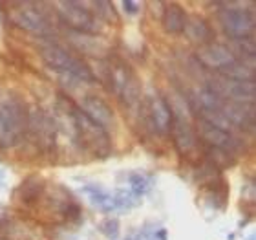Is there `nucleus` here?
<instances>
[{
    "instance_id": "obj_1",
    "label": "nucleus",
    "mask_w": 256,
    "mask_h": 240,
    "mask_svg": "<svg viewBox=\"0 0 256 240\" xmlns=\"http://www.w3.org/2000/svg\"><path fill=\"white\" fill-rule=\"evenodd\" d=\"M59 108L64 125L70 128L68 134L80 149L92 152L96 158H106L112 152V141H110L108 132L92 121L79 107H75L74 103L60 97Z\"/></svg>"
},
{
    "instance_id": "obj_2",
    "label": "nucleus",
    "mask_w": 256,
    "mask_h": 240,
    "mask_svg": "<svg viewBox=\"0 0 256 240\" xmlns=\"http://www.w3.org/2000/svg\"><path fill=\"white\" fill-rule=\"evenodd\" d=\"M28 128L26 105L13 94L0 97V145L13 147Z\"/></svg>"
},
{
    "instance_id": "obj_3",
    "label": "nucleus",
    "mask_w": 256,
    "mask_h": 240,
    "mask_svg": "<svg viewBox=\"0 0 256 240\" xmlns=\"http://www.w3.org/2000/svg\"><path fill=\"white\" fill-rule=\"evenodd\" d=\"M40 57L50 68L57 70L59 74L66 75V77H72L74 81H84V83L94 81V74L84 64V61L74 57L57 44H42L40 46Z\"/></svg>"
},
{
    "instance_id": "obj_4",
    "label": "nucleus",
    "mask_w": 256,
    "mask_h": 240,
    "mask_svg": "<svg viewBox=\"0 0 256 240\" xmlns=\"http://www.w3.org/2000/svg\"><path fill=\"white\" fill-rule=\"evenodd\" d=\"M106 75L112 92L121 101L128 103V105H136L139 101V81L136 79L130 66L116 61V63L108 64Z\"/></svg>"
},
{
    "instance_id": "obj_5",
    "label": "nucleus",
    "mask_w": 256,
    "mask_h": 240,
    "mask_svg": "<svg viewBox=\"0 0 256 240\" xmlns=\"http://www.w3.org/2000/svg\"><path fill=\"white\" fill-rule=\"evenodd\" d=\"M220 26L232 41L249 39L254 32V15L252 11L240 10V8H225L220 11Z\"/></svg>"
},
{
    "instance_id": "obj_6",
    "label": "nucleus",
    "mask_w": 256,
    "mask_h": 240,
    "mask_svg": "<svg viewBox=\"0 0 256 240\" xmlns=\"http://www.w3.org/2000/svg\"><path fill=\"white\" fill-rule=\"evenodd\" d=\"M55 8L59 10V17L62 19L64 24L72 28L74 32L88 33V35L97 32V19L92 11L86 10L84 4H80V2H57Z\"/></svg>"
},
{
    "instance_id": "obj_7",
    "label": "nucleus",
    "mask_w": 256,
    "mask_h": 240,
    "mask_svg": "<svg viewBox=\"0 0 256 240\" xmlns=\"http://www.w3.org/2000/svg\"><path fill=\"white\" fill-rule=\"evenodd\" d=\"M210 90L216 92L222 99L238 105H252L256 99L254 83H244V81H232L227 77H216L210 85Z\"/></svg>"
},
{
    "instance_id": "obj_8",
    "label": "nucleus",
    "mask_w": 256,
    "mask_h": 240,
    "mask_svg": "<svg viewBox=\"0 0 256 240\" xmlns=\"http://www.w3.org/2000/svg\"><path fill=\"white\" fill-rule=\"evenodd\" d=\"M10 19L15 26L30 33L44 35L50 32L48 19L35 8V4H15V10L10 11Z\"/></svg>"
},
{
    "instance_id": "obj_9",
    "label": "nucleus",
    "mask_w": 256,
    "mask_h": 240,
    "mask_svg": "<svg viewBox=\"0 0 256 240\" xmlns=\"http://www.w3.org/2000/svg\"><path fill=\"white\" fill-rule=\"evenodd\" d=\"M38 143V149L42 150H52L55 147V123L54 119L46 116L40 110H33L28 114V128Z\"/></svg>"
},
{
    "instance_id": "obj_10",
    "label": "nucleus",
    "mask_w": 256,
    "mask_h": 240,
    "mask_svg": "<svg viewBox=\"0 0 256 240\" xmlns=\"http://www.w3.org/2000/svg\"><path fill=\"white\" fill-rule=\"evenodd\" d=\"M198 134H200V138L207 143V147L225 150V152H229V154L234 152V150H238V147H240V141L236 139L234 134L225 132L222 128L214 127L210 123L202 121V119L198 123Z\"/></svg>"
},
{
    "instance_id": "obj_11",
    "label": "nucleus",
    "mask_w": 256,
    "mask_h": 240,
    "mask_svg": "<svg viewBox=\"0 0 256 240\" xmlns=\"http://www.w3.org/2000/svg\"><path fill=\"white\" fill-rule=\"evenodd\" d=\"M144 116L150 128L158 134H166L172 125V108L161 97H150L144 107Z\"/></svg>"
},
{
    "instance_id": "obj_12",
    "label": "nucleus",
    "mask_w": 256,
    "mask_h": 240,
    "mask_svg": "<svg viewBox=\"0 0 256 240\" xmlns=\"http://www.w3.org/2000/svg\"><path fill=\"white\" fill-rule=\"evenodd\" d=\"M196 57L203 66L218 70V72L222 68H225L227 64L234 63L236 61L234 55H232V52H230L227 46H224V44H216V43L203 44L202 48L198 50Z\"/></svg>"
},
{
    "instance_id": "obj_13",
    "label": "nucleus",
    "mask_w": 256,
    "mask_h": 240,
    "mask_svg": "<svg viewBox=\"0 0 256 240\" xmlns=\"http://www.w3.org/2000/svg\"><path fill=\"white\" fill-rule=\"evenodd\" d=\"M82 112L88 116L94 123H97L99 127H102L104 130L110 128L114 125V112L112 108L108 107L106 103L102 101L101 97L97 96H88L82 99Z\"/></svg>"
},
{
    "instance_id": "obj_14",
    "label": "nucleus",
    "mask_w": 256,
    "mask_h": 240,
    "mask_svg": "<svg viewBox=\"0 0 256 240\" xmlns=\"http://www.w3.org/2000/svg\"><path fill=\"white\" fill-rule=\"evenodd\" d=\"M170 134L174 138V143H176V149L182 152V154H188L196 149V138H194V132H192L190 125H188L182 116H174L172 118L170 125Z\"/></svg>"
},
{
    "instance_id": "obj_15",
    "label": "nucleus",
    "mask_w": 256,
    "mask_h": 240,
    "mask_svg": "<svg viewBox=\"0 0 256 240\" xmlns=\"http://www.w3.org/2000/svg\"><path fill=\"white\" fill-rule=\"evenodd\" d=\"M82 192L101 211H114V209L119 207L118 194H112V192H108L106 189H102L99 185H84L82 187Z\"/></svg>"
},
{
    "instance_id": "obj_16",
    "label": "nucleus",
    "mask_w": 256,
    "mask_h": 240,
    "mask_svg": "<svg viewBox=\"0 0 256 240\" xmlns=\"http://www.w3.org/2000/svg\"><path fill=\"white\" fill-rule=\"evenodd\" d=\"M187 13L178 4H168L163 11V28L168 33H182L185 30Z\"/></svg>"
},
{
    "instance_id": "obj_17",
    "label": "nucleus",
    "mask_w": 256,
    "mask_h": 240,
    "mask_svg": "<svg viewBox=\"0 0 256 240\" xmlns=\"http://www.w3.org/2000/svg\"><path fill=\"white\" fill-rule=\"evenodd\" d=\"M183 32L187 33L192 43H198V44H202V46L203 44H208V41L212 39V32H210L208 24L203 21V19H198V17L187 19Z\"/></svg>"
},
{
    "instance_id": "obj_18",
    "label": "nucleus",
    "mask_w": 256,
    "mask_h": 240,
    "mask_svg": "<svg viewBox=\"0 0 256 240\" xmlns=\"http://www.w3.org/2000/svg\"><path fill=\"white\" fill-rule=\"evenodd\" d=\"M220 75L222 77H227V79L232 81H244V83H254V68L252 66H247L246 61H234V63L227 64L225 68L220 70Z\"/></svg>"
},
{
    "instance_id": "obj_19",
    "label": "nucleus",
    "mask_w": 256,
    "mask_h": 240,
    "mask_svg": "<svg viewBox=\"0 0 256 240\" xmlns=\"http://www.w3.org/2000/svg\"><path fill=\"white\" fill-rule=\"evenodd\" d=\"M207 160L214 165L220 167H227L232 163V154L225 152V150L214 149V147H207Z\"/></svg>"
},
{
    "instance_id": "obj_20",
    "label": "nucleus",
    "mask_w": 256,
    "mask_h": 240,
    "mask_svg": "<svg viewBox=\"0 0 256 240\" xmlns=\"http://www.w3.org/2000/svg\"><path fill=\"white\" fill-rule=\"evenodd\" d=\"M232 46H234L238 52H240V55L244 57V59H254L256 55V44L254 41H252L251 37L249 39H238V41H232Z\"/></svg>"
},
{
    "instance_id": "obj_21",
    "label": "nucleus",
    "mask_w": 256,
    "mask_h": 240,
    "mask_svg": "<svg viewBox=\"0 0 256 240\" xmlns=\"http://www.w3.org/2000/svg\"><path fill=\"white\" fill-rule=\"evenodd\" d=\"M128 181H130V187H132V191L136 194H143V192L148 191L150 187V180L146 176H143V174H134Z\"/></svg>"
},
{
    "instance_id": "obj_22",
    "label": "nucleus",
    "mask_w": 256,
    "mask_h": 240,
    "mask_svg": "<svg viewBox=\"0 0 256 240\" xmlns=\"http://www.w3.org/2000/svg\"><path fill=\"white\" fill-rule=\"evenodd\" d=\"M102 233L108 236V238H116L119 235V222L118 220H106L104 224H102Z\"/></svg>"
},
{
    "instance_id": "obj_23",
    "label": "nucleus",
    "mask_w": 256,
    "mask_h": 240,
    "mask_svg": "<svg viewBox=\"0 0 256 240\" xmlns=\"http://www.w3.org/2000/svg\"><path fill=\"white\" fill-rule=\"evenodd\" d=\"M123 8L126 11H130V15H136L139 11V4L138 2H123Z\"/></svg>"
},
{
    "instance_id": "obj_24",
    "label": "nucleus",
    "mask_w": 256,
    "mask_h": 240,
    "mask_svg": "<svg viewBox=\"0 0 256 240\" xmlns=\"http://www.w3.org/2000/svg\"><path fill=\"white\" fill-rule=\"evenodd\" d=\"M4 178H6V169L0 165V180H4Z\"/></svg>"
}]
</instances>
